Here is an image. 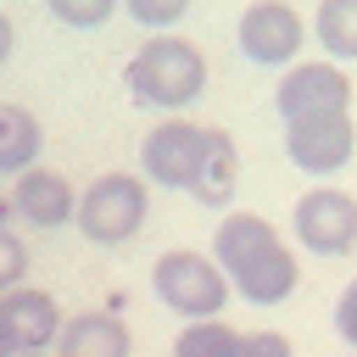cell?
Masks as SVG:
<instances>
[{
	"label": "cell",
	"mask_w": 357,
	"mask_h": 357,
	"mask_svg": "<svg viewBox=\"0 0 357 357\" xmlns=\"http://www.w3.org/2000/svg\"><path fill=\"white\" fill-rule=\"evenodd\" d=\"M123 0H45V11L61 22V28H100Z\"/></svg>",
	"instance_id": "16"
},
{
	"label": "cell",
	"mask_w": 357,
	"mask_h": 357,
	"mask_svg": "<svg viewBox=\"0 0 357 357\" xmlns=\"http://www.w3.org/2000/svg\"><path fill=\"white\" fill-rule=\"evenodd\" d=\"M11 45H17V28H11V17L0 11V67L11 61Z\"/></svg>",
	"instance_id": "21"
},
{
	"label": "cell",
	"mask_w": 357,
	"mask_h": 357,
	"mask_svg": "<svg viewBox=\"0 0 357 357\" xmlns=\"http://www.w3.org/2000/svg\"><path fill=\"white\" fill-rule=\"evenodd\" d=\"M335 335L346 340V346H357V279L340 290V301H335Z\"/></svg>",
	"instance_id": "20"
},
{
	"label": "cell",
	"mask_w": 357,
	"mask_h": 357,
	"mask_svg": "<svg viewBox=\"0 0 357 357\" xmlns=\"http://www.w3.org/2000/svg\"><path fill=\"white\" fill-rule=\"evenodd\" d=\"M73 206H78V190L56 173V167H28V173H17V184H11V212L28 223V229H61V223H73Z\"/></svg>",
	"instance_id": "10"
},
{
	"label": "cell",
	"mask_w": 357,
	"mask_h": 357,
	"mask_svg": "<svg viewBox=\"0 0 357 357\" xmlns=\"http://www.w3.org/2000/svg\"><path fill=\"white\" fill-rule=\"evenodd\" d=\"M0 318L11 329V346L17 351H50L56 346V329H61V307L50 290H33V284H17L0 296Z\"/></svg>",
	"instance_id": "11"
},
{
	"label": "cell",
	"mask_w": 357,
	"mask_h": 357,
	"mask_svg": "<svg viewBox=\"0 0 357 357\" xmlns=\"http://www.w3.org/2000/svg\"><path fill=\"white\" fill-rule=\"evenodd\" d=\"M273 112L279 123H296V117H318V112H351V78L340 73V61H290L279 73V89H273Z\"/></svg>",
	"instance_id": "7"
},
{
	"label": "cell",
	"mask_w": 357,
	"mask_h": 357,
	"mask_svg": "<svg viewBox=\"0 0 357 357\" xmlns=\"http://www.w3.org/2000/svg\"><path fill=\"white\" fill-rule=\"evenodd\" d=\"M234 340H240V329H229L218 318H195L178 329L173 357H234Z\"/></svg>",
	"instance_id": "15"
},
{
	"label": "cell",
	"mask_w": 357,
	"mask_h": 357,
	"mask_svg": "<svg viewBox=\"0 0 357 357\" xmlns=\"http://www.w3.org/2000/svg\"><path fill=\"white\" fill-rule=\"evenodd\" d=\"M145 218H151V190L139 173H100L73 206V223L89 245H123L145 229Z\"/></svg>",
	"instance_id": "4"
},
{
	"label": "cell",
	"mask_w": 357,
	"mask_h": 357,
	"mask_svg": "<svg viewBox=\"0 0 357 357\" xmlns=\"http://www.w3.org/2000/svg\"><path fill=\"white\" fill-rule=\"evenodd\" d=\"M39 151H45V128H39V117L28 112V106H11V100H0V173H28L33 162H39Z\"/></svg>",
	"instance_id": "13"
},
{
	"label": "cell",
	"mask_w": 357,
	"mask_h": 357,
	"mask_svg": "<svg viewBox=\"0 0 357 357\" xmlns=\"http://www.w3.org/2000/svg\"><path fill=\"white\" fill-rule=\"evenodd\" d=\"M151 290H156V301H162L167 312H178V318H190V324H195V318H218L223 301H229V279H223V268H218L206 251H190V245L156 257V268H151Z\"/></svg>",
	"instance_id": "5"
},
{
	"label": "cell",
	"mask_w": 357,
	"mask_h": 357,
	"mask_svg": "<svg viewBox=\"0 0 357 357\" xmlns=\"http://www.w3.org/2000/svg\"><path fill=\"white\" fill-rule=\"evenodd\" d=\"M290 229L312 257H346L357 245V201L346 190H335V184H318V190H307L296 201Z\"/></svg>",
	"instance_id": "9"
},
{
	"label": "cell",
	"mask_w": 357,
	"mask_h": 357,
	"mask_svg": "<svg viewBox=\"0 0 357 357\" xmlns=\"http://www.w3.org/2000/svg\"><path fill=\"white\" fill-rule=\"evenodd\" d=\"M134 335L117 312H78L56 329V357H128Z\"/></svg>",
	"instance_id": "12"
},
{
	"label": "cell",
	"mask_w": 357,
	"mask_h": 357,
	"mask_svg": "<svg viewBox=\"0 0 357 357\" xmlns=\"http://www.w3.org/2000/svg\"><path fill=\"white\" fill-rule=\"evenodd\" d=\"M22 279H28V245H22L11 229H0V296L17 290Z\"/></svg>",
	"instance_id": "18"
},
{
	"label": "cell",
	"mask_w": 357,
	"mask_h": 357,
	"mask_svg": "<svg viewBox=\"0 0 357 357\" xmlns=\"http://www.w3.org/2000/svg\"><path fill=\"white\" fill-rule=\"evenodd\" d=\"M123 84L139 106H156V112H184L190 100H201L206 89V56L201 45L178 39V33H151L128 67H123Z\"/></svg>",
	"instance_id": "3"
},
{
	"label": "cell",
	"mask_w": 357,
	"mask_h": 357,
	"mask_svg": "<svg viewBox=\"0 0 357 357\" xmlns=\"http://www.w3.org/2000/svg\"><path fill=\"white\" fill-rule=\"evenodd\" d=\"M284 156L301 173H312V178L340 173L357 156V123H351V112H318V117L284 123Z\"/></svg>",
	"instance_id": "8"
},
{
	"label": "cell",
	"mask_w": 357,
	"mask_h": 357,
	"mask_svg": "<svg viewBox=\"0 0 357 357\" xmlns=\"http://www.w3.org/2000/svg\"><path fill=\"white\" fill-rule=\"evenodd\" d=\"M190 6H195V0H123V11H128L139 28H173V22H184Z\"/></svg>",
	"instance_id": "17"
},
{
	"label": "cell",
	"mask_w": 357,
	"mask_h": 357,
	"mask_svg": "<svg viewBox=\"0 0 357 357\" xmlns=\"http://www.w3.org/2000/svg\"><path fill=\"white\" fill-rule=\"evenodd\" d=\"M312 39L324 45L329 61H357V0H318Z\"/></svg>",
	"instance_id": "14"
},
{
	"label": "cell",
	"mask_w": 357,
	"mask_h": 357,
	"mask_svg": "<svg viewBox=\"0 0 357 357\" xmlns=\"http://www.w3.org/2000/svg\"><path fill=\"white\" fill-rule=\"evenodd\" d=\"M139 167L162 190H190L201 206H229L240 178V151L223 128H201L190 117H167L145 134Z\"/></svg>",
	"instance_id": "1"
},
{
	"label": "cell",
	"mask_w": 357,
	"mask_h": 357,
	"mask_svg": "<svg viewBox=\"0 0 357 357\" xmlns=\"http://www.w3.org/2000/svg\"><path fill=\"white\" fill-rule=\"evenodd\" d=\"M0 357H17V346H11V329H6V318H0Z\"/></svg>",
	"instance_id": "22"
},
{
	"label": "cell",
	"mask_w": 357,
	"mask_h": 357,
	"mask_svg": "<svg viewBox=\"0 0 357 357\" xmlns=\"http://www.w3.org/2000/svg\"><path fill=\"white\" fill-rule=\"evenodd\" d=\"M234 357H296V351L279 329H251V335L234 340Z\"/></svg>",
	"instance_id": "19"
},
{
	"label": "cell",
	"mask_w": 357,
	"mask_h": 357,
	"mask_svg": "<svg viewBox=\"0 0 357 357\" xmlns=\"http://www.w3.org/2000/svg\"><path fill=\"white\" fill-rule=\"evenodd\" d=\"M234 39H240V56L257 61V67H290L307 45V22L296 6L284 0H251L234 22Z\"/></svg>",
	"instance_id": "6"
},
{
	"label": "cell",
	"mask_w": 357,
	"mask_h": 357,
	"mask_svg": "<svg viewBox=\"0 0 357 357\" xmlns=\"http://www.w3.org/2000/svg\"><path fill=\"white\" fill-rule=\"evenodd\" d=\"M17 357H50V351H17Z\"/></svg>",
	"instance_id": "23"
},
{
	"label": "cell",
	"mask_w": 357,
	"mask_h": 357,
	"mask_svg": "<svg viewBox=\"0 0 357 357\" xmlns=\"http://www.w3.org/2000/svg\"><path fill=\"white\" fill-rule=\"evenodd\" d=\"M212 262L223 268L229 290L245 296L251 307H279L296 296L301 284V262L296 251L279 240V229L257 212H223L218 234H212Z\"/></svg>",
	"instance_id": "2"
}]
</instances>
